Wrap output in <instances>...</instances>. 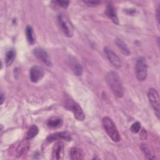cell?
<instances>
[{"instance_id": "13", "label": "cell", "mask_w": 160, "mask_h": 160, "mask_svg": "<svg viewBox=\"0 0 160 160\" xmlns=\"http://www.w3.org/2000/svg\"><path fill=\"white\" fill-rule=\"evenodd\" d=\"M28 139L21 142L16 148V156L18 157H21L25 155L29 151V143L28 142Z\"/></svg>"}, {"instance_id": "17", "label": "cell", "mask_w": 160, "mask_h": 160, "mask_svg": "<svg viewBox=\"0 0 160 160\" xmlns=\"http://www.w3.org/2000/svg\"><path fill=\"white\" fill-rule=\"evenodd\" d=\"M16 57V51L14 49H9L6 54L5 57V62L7 66H11L12 62H14V60Z\"/></svg>"}, {"instance_id": "8", "label": "cell", "mask_w": 160, "mask_h": 160, "mask_svg": "<svg viewBox=\"0 0 160 160\" xmlns=\"http://www.w3.org/2000/svg\"><path fill=\"white\" fill-rule=\"evenodd\" d=\"M104 51L107 58L114 66L118 68L121 66L122 62L120 58L111 49L108 47H105L104 48Z\"/></svg>"}, {"instance_id": "4", "label": "cell", "mask_w": 160, "mask_h": 160, "mask_svg": "<svg viewBox=\"0 0 160 160\" xmlns=\"http://www.w3.org/2000/svg\"><path fill=\"white\" fill-rule=\"evenodd\" d=\"M58 21L64 34L67 37H72L74 34V28L68 17L66 14L61 13L58 16Z\"/></svg>"}, {"instance_id": "22", "label": "cell", "mask_w": 160, "mask_h": 160, "mask_svg": "<svg viewBox=\"0 0 160 160\" xmlns=\"http://www.w3.org/2000/svg\"><path fill=\"white\" fill-rule=\"evenodd\" d=\"M131 132H132L133 133H137L138 132L140 131L141 129V123L138 121H136L135 122H134L130 128Z\"/></svg>"}, {"instance_id": "1", "label": "cell", "mask_w": 160, "mask_h": 160, "mask_svg": "<svg viewBox=\"0 0 160 160\" xmlns=\"http://www.w3.org/2000/svg\"><path fill=\"white\" fill-rule=\"evenodd\" d=\"M106 79L114 95L118 98H122L124 95V89L118 73L113 71H109L106 74Z\"/></svg>"}, {"instance_id": "20", "label": "cell", "mask_w": 160, "mask_h": 160, "mask_svg": "<svg viewBox=\"0 0 160 160\" xmlns=\"http://www.w3.org/2000/svg\"><path fill=\"white\" fill-rule=\"evenodd\" d=\"M71 67H72V71H74V74L78 76H81L83 71L82 66L75 60H73L72 61H71Z\"/></svg>"}, {"instance_id": "2", "label": "cell", "mask_w": 160, "mask_h": 160, "mask_svg": "<svg viewBox=\"0 0 160 160\" xmlns=\"http://www.w3.org/2000/svg\"><path fill=\"white\" fill-rule=\"evenodd\" d=\"M102 123L105 131L111 139L114 142H119L121 140V136L113 121L110 118L106 116L103 118Z\"/></svg>"}, {"instance_id": "18", "label": "cell", "mask_w": 160, "mask_h": 160, "mask_svg": "<svg viewBox=\"0 0 160 160\" xmlns=\"http://www.w3.org/2000/svg\"><path fill=\"white\" fill-rule=\"evenodd\" d=\"M26 36L29 44L32 45L35 43V36L33 29L31 26H28L26 28Z\"/></svg>"}, {"instance_id": "5", "label": "cell", "mask_w": 160, "mask_h": 160, "mask_svg": "<svg viewBox=\"0 0 160 160\" xmlns=\"http://www.w3.org/2000/svg\"><path fill=\"white\" fill-rule=\"evenodd\" d=\"M135 72L138 81H143L146 79L148 74V66L144 57L141 56L137 59Z\"/></svg>"}, {"instance_id": "14", "label": "cell", "mask_w": 160, "mask_h": 160, "mask_svg": "<svg viewBox=\"0 0 160 160\" xmlns=\"http://www.w3.org/2000/svg\"><path fill=\"white\" fill-rule=\"evenodd\" d=\"M69 157L71 159H83L84 154L81 149L73 147L69 151Z\"/></svg>"}, {"instance_id": "26", "label": "cell", "mask_w": 160, "mask_h": 160, "mask_svg": "<svg viewBox=\"0 0 160 160\" xmlns=\"http://www.w3.org/2000/svg\"><path fill=\"white\" fill-rule=\"evenodd\" d=\"M159 11H160V9H159V6L158 9H157V12H156V14H157V15H156L157 16V20H158L159 23Z\"/></svg>"}, {"instance_id": "9", "label": "cell", "mask_w": 160, "mask_h": 160, "mask_svg": "<svg viewBox=\"0 0 160 160\" xmlns=\"http://www.w3.org/2000/svg\"><path fill=\"white\" fill-rule=\"evenodd\" d=\"M33 54L38 59L41 60L46 66H50L51 65V59L47 52L41 48H36L33 49Z\"/></svg>"}, {"instance_id": "6", "label": "cell", "mask_w": 160, "mask_h": 160, "mask_svg": "<svg viewBox=\"0 0 160 160\" xmlns=\"http://www.w3.org/2000/svg\"><path fill=\"white\" fill-rule=\"evenodd\" d=\"M148 98L149 102L159 118V96L158 91L154 88H150L148 92Z\"/></svg>"}, {"instance_id": "10", "label": "cell", "mask_w": 160, "mask_h": 160, "mask_svg": "<svg viewBox=\"0 0 160 160\" xmlns=\"http://www.w3.org/2000/svg\"><path fill=\"white\" fill-rule=\"evenodd\" d=\"M60 139H64L68 141H71V134L67 131L58 132L52 133L48 136L46 141L49 142H51L52 141H54L56 140H60Z\"/></svg>"}, {"instance_id": "12", "label": "cell", "mask_w": 160, "mask_h": 160, "mask_svg": "<svg viewBox=\"0 0 160 160\" xmlns=\"http://www.w3.org/2000/svg\"><path fill=\"white\" fill-rule=\"evenodd\" d=\"M106 14L114 24H119V20L117 16V12L112 3L109 2V4H108L106 9Z\"/></svg>"}, {"instance_id": "25", "label": "cell", "mask_w": 160, "mask_h": 160, "mask_svg": "<svg viewBox=\"0 0 160 160\" xmlns=\"http://www.w3.org/2000/svg\"><path fill=\"white\" fill-rule=\"evenodd\" d=\"M147 136H148V134H147V132H146V129H142L140 131V133H139V138H140L142 140H145V139L147 138Z\"/></svg>"}, {"instance_id": "15", "label": "cell", "mask_w": 160, "mask_h": 160, "mask_svg": "<svg viewBox=\"0 0 160 160\" xmlns=\"http://www.w3.org/2000/svg\"><path fill=\"white\" fill-rule=\"evenodd\" d=\"M115 43L118 48L120 49L121 52L125 56H129L130 54V51L126 44L121 39L116 38L115 39Z\"/></svg>"}, {"instance_id": "7", "label": "cell", "mask_w": 160, "mask_h": 160, "mask_svg": "<svg viewBox=\"0 0 160 160\" xmlns=\"http://www.w3.org/2000/svg\"><path fill=\"white\" fill-rule=\"evenodd\" d=\"M44 76V71L42 67L34 65L30 69L29 71V79L32 82H38Z\"/></svg>"}, {"instance_id": "24", "label": "cell", "mask_w": 160, "mask_h": 160, "mask_svg": "<svg viewBox=\"0 0 160 160\" xmlns=\"http://www.w3.org/2000/svg\"><path fill=\"white\" fill-rule=\"evenodd\" d=\"M83 2L89 6H96L100 3V1H83Z\"/></svg>"}, {"instance_id": "16", "label": "cell", "mask_w": 160, "mask_h": 160, "mask_svg": "<svg viewBox=\"0 0 160 160\" xmlns=\"http://www.w3.org/2000/svg\"><path fill=\"white\" fill-rule=\"evenodd\" d=\"M48 126L51 128H58L61 127L63 124V121L61 118L54 117L50 118L48 121Z\"/></svg>"}, {"instance_id": "23", "label": "cell", "mask_w": 160, "mask_h": 160, "mask_svg": "<svg viewBox=\"0 0 160 160\" xmlns=\"http://www.w3.org/2000/svg\"><path fill=\"white\" fill-rule=\"evenodd\" d=\"M54 2L58 4V5L63 8H67L70 3V2L68 1H56Z\"/></svg>"}, {"instance_id": "21", "label": "cell", "mask_w": 160, "mask_h": 160, "mask_svg": "<svg viewBox=\"0 0 160 160\" xmlns=\"http://www.w3.org/2000/svg\"><path fill=\"white\" fill-rule=\"evenodd\" d=\"M39 132L38 128L36 125H32L28 129V131L27 132L26 139L31 140V139L34 138Z\"/></svg>"}, {"instance_id": "27", "label": "cell", "mask_w": 160, "mask_h": 160, "mask_svg": "<svg viewBox=\"0 0 160 160\" xmlns=\"http://www.w3.org/2000/svg\"><path fill=\"white\" fill-rule=\"evenodd\" d=\"M4 95L3 93H1V100H0V104H2L4 102Z\"/></svg>"}, {"instance_id": "3", "label": "cell", "mask_w": 160, "mask_h": 160, "mask_svg": "<svg viewBox=\"0 0 160 160\" xmlns=\"http://www.w3.org/2000/svg\"><path fill=\"white\" fill-rule=\"evenodd\" d=\"M64 107L69 111H72L74 118L78 121H83L85 119V114L81 106L71 98H66L64 100Z\"/></svg>"}, {"instance_id": "19", "label": "cell", "mask_w": 160, "mask_h": 160, "mask_svg": "<svg viewBox=\"0 0 160 160\" xmlns=\"http://www.w3.org/2000/svg\"><path fill=\"white\" fill-rule=\"evenodd\" d=\"M141 149L142 151V152L144 153V154L145 155V156L148 158V159H155L156 158L154 157V156L153 155L152 151L151 150L150 148L149 147V146L146 144V143H142L141 145Z\"/></svg>"}, {"instance_id": "11", "label": "cell", "mask_w": 160, "mask_h": 160, "mask_svg": "<svg viewBox=\"0 0 160 160\" xmlns=\"http://www.w3.org/2000/svg\"><path fill=\"white\" fill-rule=\"evenodd\" d=\"M64 156V144L58 141L55 143L52 150V158L56 160L62 159Z\"/></svg>"}]
</instances>
